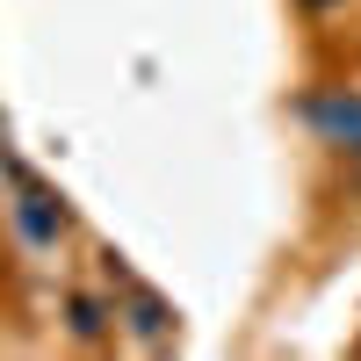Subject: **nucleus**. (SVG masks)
I'll return each mask as SVG.
<instances>
[{"label":"nucleus","instance_id":"obj_1","mask_svg":"<svg viewBox=\"0 0 361 361\" xmlns=\"http://www.w3.org/2000/svg\"><path fill=\"white\" fill-rule=\"evenodd\" d=\"M0 180H8V195H15V231L29 238V246H58V238L73 231V209L66 195L51 188V180L29 166L15 145H0Z\"/></svg>","mask_w":361,"mask_h":361},{"label":"nucleus","instance_id":"obj_2","mask_svg":"<svg viewBox=\"0 0 361 361\" xmlns=\"http://www.w3.org/2000/svg\"><path fill=\"white\" fill-rule=\"evenodd\" d=\"M296 123L361 173V94L354 87H311V94L296 102Z\"/></svg>","mask_w":361,"mask_h":361},{"label":"nucleus","instance_id":"obj_3","mask_svg":"<svg viewBox=\"0 0 361 361\" xmlns=\"http://www.w3.org/2000/svg\"><path fill=\"white\" fill-rule=\"evenodd\" d=\"M109 282H116V318H123V333H130L137 347H173L180 318H173V304H166V296H159L152 282L123 275V267H116V253H109Z\"/></svg>","mask_w":361,"mask_h":361},{"label":"nucleus","instance_id":"obj_4","mask_svg":"<svg viewBox=\"0 0 361 361\" xmlns=\"http://www.w3.org/2000/svg\"><path fill=\"white\" fill-rule=\"evenodd\" d=\"M66 311H73V333L80 340H109L116 333V304H102V296H87V289L66 296Z\"/></svg>","mask_w":361,"mask_h":361},{"label":"nucleus","instance_id":"obj_5","mask_svg":"<svg viewBox=\"0 0 361 361\" xmlns=\"http://www.w3.org/2000/svg\"><path fill=\"white\" fill-rule=\"evenodd\" d=\"M296 8H311V15H325V8H340V0H296Z\"/></svg>","mask_w":361,"mask_h":361}]
</instances>
